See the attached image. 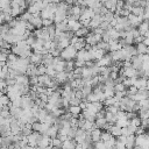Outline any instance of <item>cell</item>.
I'll return each instance as SVG.
<instances>
[{
	"label": "cell",
	"mask_w": 149,
	"mask_h": 149,
	"mask_svg": "<svg viewBox=\"0 0 149 149\" xmlns=\"http://www.w3.org/2000/svg\"><path fill=\"white\" fill-rule=\"evenodd\" d=\"M100 134H101V130L100 128H93L91 130V139H92V143L93 142H97L100 140Z\"/></svg>",
	"instance_id": "obj_11"
},
{
	"label": "cell",
	"mask_w": 149,
	"mask_h": 149,
	"mask_svg": "<svg viewBox=\"0 0 149 149\" xmlns=\"http://www.w3.org/2000/svg\"><path fill=\"white\" fill-rule=\"evenodd\" d=\"M147 21H148V23H149V17H148V19H147Z\"/></svg>",
	"instance_id": "obj_45"
},
{
	"label": "cell",
	"mask_w": 149,
	"mask_h": 149,
	"mask_svg": "<svg viewBox=\"0 0 149 149\" xmlns=\"http://www.w3.org/2000/svg\"><path fill=\"white\" fill-rule=\"evenodd\" d=\"M92 146L95 147V148H101V149H104V148H105V142L101 141V140H99V141H97V142H93Z\"/></svg>",
	"instance_id": "obj_32"
},
{
	"label": "cell",
	"mask_w": 149,
	"mask_h": 149,
	"mask_svg": "<svg viewBox=\"0 0 149 149\" xmlns=\"http://www.w3.org/2000/svg\"><path fill=\"white\" fill-rule=\"evenodd\" d=\"M137 73V70H135L133 66H129V68H123V76L127 77V78H130V77H137L136 76Z\"/></svg>",
	"instance_id": "obj_8"
},
{
	"label": "cell",
	"mask_w": 149,
	"mask_h": 149,
	"mask_svg": "<svg viewBox=\"0 0 149 149\" xmlns=\"http://www.w3.org/2000/svg\"><path fill=\"white\" fill-rule=\"evenodd\" d=\"M7 57H8V54L6 52H0V62H7Z\"/></svg>",
	"instance_id": "obj_39"
},
{
	"label": "cell",
	"mask_w": 149,
	"mask_h": 149,
	"mask_svg": "<svg viewBox=\"0 0 149 149\" xmlns=\"http://www.w3.org/2000/svg\"><path fill=\"white\" fill-rule=\"evenodd\" d=\"M112 63H113V61H112L111 54H105L100 59H98L95 62V65H98V66H109Z\"/></svg>",
	"instance_id": "obj_2"
},
{
	"label": "cell",
	"mask_w": 149,
	"mask_h": 149,
	"mask_svg": "<svg viewBox=\"0 0 149 149\" xmlns=\"http://www.w3.org/2000/svg\"><path fill=\"white\" fill-rule=\"evenodd\" d=\"M126 148H134L135 146V134H129L126 137Z\"/></svg>",
	"instance_id": "obj_12"
},
{
	"label": "cell",
	"mask_w": 149,
	"mask_h": 149,
	"mask_svg": "<svg viewBox=\"0 0 149 149\" xmlns=\"http://www.w3.org/2000/svg\"><path fill=\"white\" fill-rule=\"evenodd\" d=\"M45 134H47L48 136H50V137H55V136H57V134H58V127L55 126V125H50Z\"/></svg>",
	"instance_id": "obj_15"
},
{
	"label": "cell",
	"mask_w": 149,
	"mask_h": 149,
	"mask_svg": "<svg viewBox=\"0 0 149 149\" xmlns=\"http://www.w3.org/2000/svg\"><path fill=\"white\" fill-rule=\"evenodd\" d=\"M45 71H47V66H45L43 63H41V64L37 65V76H40V74H44Z\"/></svg>",
	"instance_id": "obj_28"
},
{
	"label": "cell",
	"mask_w": 149,
	"mask_h": 149,
	"mask_svg": "<svg viewBox=\"0 0 149 149\" xmlns=\"http://www.w3.org/2000/svg\"><path fill=\"white\" fill-rule=\"evenodd\" d=\"M129 121H130V123H133V125H134V126H136V127L141 126V119H140L139 116H134V118H133V119H130Z\"/></svg>",
	"instance_id": "obj_31"
},
{
	"label": "cell",
	"mask_w": 149,
	"mask_h": 149,
	"mask_svg": "<svg viewBox=\"0 0 149 149\" xmlns=\"http://www.w3.org/2000/svg\"><path fill=\"white\" fill-rule=\"evenodd\" d=\"M136 28H137L139 33H140L141 35H143V34L149 29V23H148V21H147V20H143V21H142V22H141Z\"/></svg>",
	"instance_id": "obj_13"
},
{
	"label": "cell",
	"mask_w": 149,
	"mask_h": 149,
	"mask_svg": "<svg viewBox=\"0 0 149 149\" xmlns=\"http://www.w3.org/2000/svg\"><path fill=\"white\" fill-rule=\"evenodd\" d=\"M74 48L77 50H80V49H84L85 45H86V42H85V37H78V41L73 44Z\"/></svg>",
	"instance_id": "obj_17"
},
{
	"label": "cell",
	"mask_w": 149,
	"mask_h": 149,
	"mask_svg": "<svg viewBox=\"0 0 149 149\" xmlns=\"http://www.w3.org/2000/svg\"><path fill=\"white\" fill-rule=\"evenodd\" d=\"M147 130H149V121H148V126H147Z\"/></svg>",
	"instance_id": "obj_43"
},
{
	"label": "cell",
	"mask_w": 149,
	"mask_h": 149,
	"mask_svg": "<svg viewBox=\"0 0 149 149\" xmlns=\"http://www.w3.org/2000/svg\"><path fill=\"white\" fill-rule=\"evenodd\" d=\"M40 136H41V133H38V132H34V130H33V132L27 136V139H28V144H29L30 147H36Z\"/></svg>",
	"instance_id": "obj_4"
},
{
	"label": "cell",
	"mask_w": 149,
	"mask_h": 149,
	"mask_svg": "<svg viewBox=\"0 0 149 149\" xmlns=\"http://www.w3.org/2000/svg\"><path fill=\"white\" fill-rule=\"evenodd\" d=\"M102 5H104L109 12H112V13H114L115 9H116V0H107V1H105Z\"/></svg>",
	"instance_id": "obj_9"
},
{
	"label": "cell",
	"mask_w": 149,
	"mask_h": 149,
	"mask_svg": "<svg viewBox=\"0 0 149 149\" xmlns=\"http://www.w3.org/2000/svg\"><path fill=\"white\" fill-rule=\"evenodd\" d=\"M115 136H113L112 135V137L109 139V140H107V141H105V148H113L114 147V144H115Z\"/></svg>",
	"instance_id": "obj_24"
},
{
	"label": "cell",
	"mask_w": 149,
	"mask_h": 149,
	"mask_svg": "<svg viewBox=\"0 0 149 149\" xmlns=\"http://www.w3.org/2000/svg\"><path fill=\"white\" fill-rule=\"evenodd\" d=\"M7 6H10V0H0V8H5Z\"/></svg>",
	"instance_id": "obj_37"
},
{
	"label": "cell",
	"mask_w": 149,
	"mask_h": 149,
	"mask_svg": "<svg viewBox=\"0 0 149 149\" xmlns=\"http://www.w3.org/2000/svg\"><path fill=\"white\" fill-rule=\"evenodd\" d=\"M76 54H77V49L74 48V45L69 44L66 48H64L61 51L59 56L64 61H70V59H76Z\"/></svg>",
	"instance_id": "obj_1"
},
{
	"label": "cell",
	"mask_w": 149,
	"mask_h": 149,
	"mask_svg": "<svg viewBox=\"0 0 149 149\" xmlns=\"http://www.w3.org/2000/svg\"><path fill=\"white\" fill-rule=\"evenodd\" d=\"M143 12H144V7H141V6H133L130 13H133L134 15L140 16V15H143Z\"/></svg>",
	"instance_id": "obj_19"
},
{
	"label": "cell",
	"mask_w": 149,
	"mask_h": 149,
	"mask_svg": "<svg viewBox=\"0 0 149 149\" xmlns=\"http://www.w3.org/2000/svg\"><path fill=\"white\" fill-rule=\"evenodd\" d=\"M112 137V134L108 132V130H106V132H101V134H100V140L101 141H107V140H109Z\"/></svg>",
	"instance_id": "obj_26"
},
{
	"label": "cell",
	"mask_w": 149,
	"mask_h": 149,
	"mask_svg": "<svg viewBox=\"0 0 149 149\" xmlns=\"http://www.w3.org/2000/svg\"><path fill=\"white\" fill-rule=\"evenodd\" d=\"M99 1H100L101 3H104V2H105V1H107V0H99Z\"/></svg>",
	"instance_id": "obj_42"
},
{
	"label": "cell",
	"mask_w": 149,
	"mask_h": 149,
	"mask_svg": "<svg viewBox=\"0 0 149 149\" xmlns=\"http://www.w3.org/2000/svg\"><path fill=\"white\" fill-rule=\"evenodd\" d=\"M127 19H128V21H129V23L133 26V27H137L144 19H143V16L142 15H140V16H137V15H134L133 13H129L128 14V16H127Z\"/></svg>",
	"instance_id": "obj_3"
},
{
	"label": "cell",
	"mask_w": 149,
	"mask_h": 149,
	"mask_svg": "<svg viewBox=\"0 0 149 149\" xmlns=\"http://www.w3.org/2000/svg\"><path fill=\"white\" fill-rule=\"evenodd\" d=\"M9 101H10V100H9V98H8L7 95H5V94H1V95H0V102H1L3 106H6V105H10Z\"/></svg>",
	"instance_id": "obj_29"
},
{
	"label": "cell",
	"mask_w": 149,
	"mask_h": 149,
	"mask_svg": "<svg viewBox=\"0 0 149 149\" xmlns=\"http://www.w3.org/2000/svg\"><path fill=\"white\" fill-rule=\"evenodd\" d=\"M68 111H69L73 116L78 118V114L81 112V108H80L79 105H70V106L68 107Z\"/></svg>",
	"instance_id": "obj_10"
},
{
	"label": "cell",
	"mask_w": 149,
	"mask_h": 149,
	"mask_svg": "<svg viewBox=\"0 0 149 149\" xmlns=\"http://www.w3.org/2000/svg\"><path fill=\"white\" fill-rule=\"evenodd\" d=\"M114 91L116 92V91H125L126 90V86L123 85V83H115L114 84Z\"/></svg>",
	"instance_id": "obj_30"
},
{
	"label": "cell",
	"mask_w": 149,
	"mask_h": 149,
	"mask_svg": "<svg viewBox=\"0 0 149 149\" xmlns=\"http://www.w3.org/2000/svg\"><path fill=\"white\" fill-rule=\"evenodd\" d=\"M142 42H143V43H144V44H146L147 47H149V37H144Z\"/></svg>",
	"instance_id": "obj_40"
},
{
	"label": "cell",
	"mask_w": 149,
	"mask_h": 149,
	"mask_svg": "<svg viewBox=\"0 0 149 149\" xmlns=\"http://www.w3.org/2000/svg\"><path fill=\"white\" fill-rule=\"evenodd\" d=\"M123 6H125V0H116V9H122Z\"/></svg>",
	"instance_id": "obj_38"
},
{
	"label": "cell",
	"mask_w": 149,
	"mask_h": 149,
	"mask_svg": "<svg viewBox=\"0 0 149 149\" xmlns=\"http://www.w3.org/2000/svg\"><path fill=\"white\" fill-rule=\"evenodd\" d=\"M105 119H106V121L107 122H109V123H115V121H116V114H113L112 112H108V111H106V113H105Z\"/></svg>",
	"instance_id": "obj_16"
},
{
	"label": "cell",
	"mask_w": 149,
	"mask_h": 149,
	"mask_svg": "<svg viewBox=\"0 0 149 149\" xmlns=\"http://www.w3.org/2000/svg\"><path fill=\"white\" fill-rule=\"evenodd\" d=\"M146 132H147V129H146L143 126H139V127H136L135 135H140V134H143V133H146Z\"/></svg>",
	"instance_id": "obj_34"
},
{
	"label": "cell",
	"mask_w": 149,
	"mask_h": 149,
	"mask_svg": "<svg viewBox=\"0 0 149 149\" xmlns=\"http://www.w3.org/2000/svg\"><path fill=\"white\" fill-rule=\"evenodd\" d=\"M136 45V50H137V54H146L147 52V45L143 43V42H140Z\"/></svg>",
	"instance_id": "obj_20"
},
{
	"label": "cell",
	"mask_w": 149,
	"mask_h": 149,
	"mask_svg": "<svg viewBox=\"0 0 149 149\" xmlns=\"http://www.w3.org/2000/svg\"><path fill=\"white\" fill-rule=\"evenodd\" d=\"M73 69H74V59H70V61H66L64 71H65V72H69V71H73Z\"/></svg>",
	"instance_id": "obj_21"
},
{
	"label": "cell",
	"mask_w": 149,
	"mask_h": 149,
	"mask_svg": "<svg viewBox=\"0 0 149 149\" xmlns=\"http://www.w3.org/2000/svg\"><path fill=\"white\" fill-rule=\"evenodd\" d=\"M14 79H15V83L19 85H28L29 84V78L26 73H20Z\"/></svg>",
	"instance_id": "obj_6"
},
{
	"label": "cell",
	"mask_w": 149,
	"mask_h": 149,
	"mask_svg": "<svg viewBox=\"0 0 149 149\" xmlns=\"http://www.w3.org/2000/svg\"><path fill=\"white\" fill-rule=\"evenodd\" d=\"M51 146L52 147H62V141L59 140L58 136L51 137Z\"/></svg>",
	"instance_id": "obj_27"
},
{
	"label": "cell",
	"mask_w": 149,
	"mask_h": 149,
	"mask_svg": "<svg viewBox=\"0 0 149 149\" xmlns=\"http://www.w3.org/2000/svg\"><path fill=\"white\" fill-rule=\"evenodd\" d=\"M0 35H1V26H0Z\"/></svg>",
	"instance_id": "obj_44"
},
{
	"label": "cell",
	"mask_w": 149,
	"mask_h": 149,
	"mask_svg": "<svg viewBox=\"0 0 149 149\" xmlns=\"http://www.w3.org/2000/svg\"><path fill=\"white\" fill-rule=\"evenodd\" d=\"M2 21H3V13H0V24L2 23Z\"/></svg>",
	"instance_id": "obj_41"
},
{
	"label": "cell",
	"mask_w": 149,
	"mask_h": 149,
	"mask_svg": "<svg viewBox=\"0 0 149 149\" xmlns=\"http://www.w3.org/2000/svg\"><path fill=\"white\" fill-rule=\"evenodd\" d=\"M88 33H90L88 27H83V26H81L78 30H76V31H74V35H76V36H78V37H85Z\"/></svg>",
	"instance_id": "obj_14"
},
{
	"label": "cell",
	"mask_w": 149,
	"mask_h": 149,
	"mask_svg": "<svg viewBox=\"0 0 149 149\" xmlns=\"http://www.w3.org/2000/svg\"><path fill=\"white\" fill-rule=\"evenodd\" d=\"M52 23H54V20H51V19H42V26L43 27H48Z\"/></svg>",
	"instance_id": "obj_33"
},
{
	"label": "cell",
	"mask_w": 149,
	"mask_h": 149,
	"mask_svg": "<svg viewBox=\"0 0 149 149\" xmlns=\"http://www.w3.org/2000/svg\"><path fill=\"white\" fill-rule=\"evenodd\" d=\"M94 123H95L97 128L104 129V127H105V125L107 123V121H106L105 116H102V118H95V121H94Z\"/></svg>",
	"instance_id": "obj_18"
},
{
	"label": "cell",
	"mask_w": 149,
	"mask_h": 149,
	"mask_svg": "<svg viewBox=\"0 0 149 149\" xmlns=\"http://www.w3.org/2000/svg\"><path fill=\"white\" fill-rule=\"evenodd\" d=\"M0 79H1V78H0Z\"/></svg>",
	"instance_id": "obj_47"
},
{
	"label": "cell",
	"mask_w": 149,
	"mask_h": 149,
	"mask_svg": "<svg viewBox=\"0 0 149 149\" xmlns=\"http://www.w3.org/2000/svg\"><path fill=\"white\" fill-rule=\"evenodd\" d=\"M68 27H69V30H72V31H76L78 30L80 27H81V23L79 22V20H73V19H68Z\"/></svg>",
	"instance_id": "obj_5"
},
{
	"label": "cell",
	"mask_w": 149,
	"mask_h": 149,
	"mask_svg": "<svg viewBox=\"0 0 149 149\" xmlns=\"http://www.w3.org/2000/svg\"><path fill=\"white\" fill-rule=\"evenodd\" d=\"M74 66H79V68H83V66H85V61H83V59H74Z\"/></svg>",
	"instance_id": "obj_36"
},
{
	"label": "cell",
	"mask_w": 149,
	"mask_h": 149,
	"mask_svg": "<svg viewBox=\"0 0 149 149\" xmlns=\"http://www.w3.org/2000/svg\"><path fill=\"white\" fill-rule=\"evenodd\" d=\"M41 128H42V122H37V121H34L33 123H31V129L34 130V132H41Z\"/></svg>",
	"instance_id": "obj_25"
},
{
	"label": "cell",
	"mask_w": 149,
	"mask_h": 149,
	"mask_svg": "<svg viewBox=\"0 0 149 149\" xmlns=\"http://www.w3.org/2000/svg\"><path fill=\"white\" fill-rule=\"evenodd\" d=\"M114 93H115L114 87L104 86V94H105V97H106V98H108V97H113V95H114Z\"/></svg>",
	"instance_id": "obj_22"
},
{
	"label": "cell",
	"mask_w": 149,
	"mask_h": 149,
	"mask_svg": "<svg viewBox=\"0 0 149 149\" xmlns=\"http://www.w3.org/2000/svg\"><path fill=\"white\" fill-rule=\"evenodd\" d=\"M42 59H43V55H42V54H38V52H33V54L29 56L30 63H34V64H36V65L41 64V63H42Z\"/></svg>",
	"instance_id": "obj_7"
},
{
	"label": "cell",
	"mask_w": 149,
	"mask_h": 149,
	"mask_svg": "<svg viewBox=\"0 0 149 149\" xmlns=\"http://www.w3.org/2000/svg\"><path fill=\"white\" fill-rule=\"evenodd\" d=\"M114 147L118 148V149H123V148H126V144H125V142H121V141L115 140V144H114Z\"/></svg>",
	"instance_id": "obj_35"
},
{
	"label": "cell",
	"mask_w": 149,
	"mask_h": 149,
	"mask_svg": "<svg viewBox=\"0 0 149 149\" xmlns=\"http://www.w3.org/2000/svg\"><path fill=\"white\" fill-rule=\"evenodd\" d=\"M148 1H149V0H148Z\"/></svg>",
	"instance_id": "obj_46"
},
{
	"label": "cell",
	"mask_w": 149,
	"mask_h": 149,
	"mask_svg": "<svg viewBox=\"0 0 149 149\" xmlns=\"http://www.w3.org/2000/svg\"><path fill=\"white\" fill-rule=\"evenodd\" d=\"M45 73H47L50 78H54L55 74H56V70H55L54 66L50 64V65H47V71H45Z\"/></svg>",
	"instance_id": "obj_23"
}]
</instances>
